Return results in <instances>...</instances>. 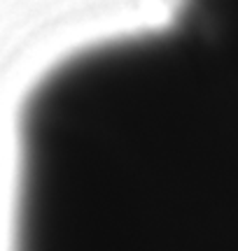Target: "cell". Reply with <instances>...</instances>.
Segmentation results:
<instances>
[{"label": "cell", "mask_w": 238, "mask_h": 251, "mask_svg": "<svg viewBox=\"0 0 238 251\" xmlns=\"http://www.w3.org/2000/svg\"><path fill=\"white\" fill-rule=\"evenodd\" d=\"M12 251H238V68L84 72L37 93Z\"/></svg>", "instance_id": "cell-1"}]
</instances>
